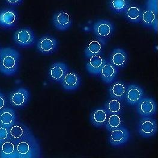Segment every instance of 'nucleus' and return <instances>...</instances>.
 I'll list each match as a JSON object with an SVG mask.
<instances>
[{"mask_svg":"<svg viewBox=\"0 0 158 158\" xmlns=\"http://www.w3.org/2000/svg\"><path fill=\"white\" fill-rule=\"evenodd\" d=\"M21 56L15 49L10 47L1 48L0 72L7 76L16 73Z\"/></svg>","mask_w":158,"mask_h":158,"instance_id":"f257e3e1","label":"nucleus"},{"mask_svg":"<svg viewBox=\"0 0 158 158\" xmlns=\"http://www.w3.org/2000/svg\"><path fill=\"white\" fill-rule=\"evenodd\" d=\"M113 23L108 20L101 19L94 23L93 30L98 39L105 45L114 31Z\"/></svg>","mask_w":158,"mask_h":158,"instance_id":"f03ea898","label":"nucleus"},{"mask_svg":"<svg viewBox=\"0 0 158 158\" xmlns=\"http://www.w3.org/2000/svg\"><path fill=\"white\" fill-rule=\"evenodd\" d=\"M16 45L23 48L31 47L35 43V36L33 31L29 27L18 30L13 36Z\"/></svg>","mask_w":158,"mask_h":158,"instance_id":"7ed1b4c3","label":"nucleus"},{"mask_svg":"<svg viewBox=\"0 0 158 158\" xmlns=\"http://www.w3.org/2000/svg\"><path fill=\"white\" fill-rule=\"evenodd\" d=\"M136 130L138 134L142 137L150 138L156 134L158 124L151 117H143L137 124Z\"/></svg>","mask_w":158,"mask_h":158,"instance_id":"20e7f679","label":"nucleus"},{"mask_svg":"<svg viewBox=\"0 0 158 158\" xmlns=\"http://www.w3.org/2000/svg\"><path fill=\"white\" fill-rule=\"evenodd\" d=\"M18 140L19 142L16 145V150L21 155V157H33L31 155L33 153V151H35L34 148L37 145L34 141L33 136H30L28 131Z\"/></svg>","mask_w":158,"mask_h":158,"instance_id":"39448f33","label":"nucleus"},{"mask_svg":"<svg viewBox=\"0 0 158 158\" xmlns=\"http://www.w3.org/2000/svg\"><path fill=\"white\" fill-rule=\"evenodd\" d=\"M110 132L108 141L111 146L114 147H120L126 144L131 136L128 129L122 126L113 129Z\"/></svg>","mask_w":158,"mask_h":158,"instance_id":"423d86ee","label":"nucleus"},{"mask_svg":"<svg viewBox=\"0 0 158 158\" xmlns=\"http://www.w3.org/2000/svg\"><path fill=\"white\" fill-rule=\"evenodd\" d=\"M19 19V15L15 10L10 8L2 9L0 11V27L10 29L16 27Z\"/></svg>","mask_w":158,"mask_h":158,"instance_id":"0eeeda50","label":"nucleus"},{"mask_svg":"<svg viewBox=\"0 0 158 158\" xmlns=\"http://www.w3.org/2000/svg\"><path fill=\"white\" fill-rule=\"evenodd\" d=\"M136 105L137 113L142 117H152L157 111L156 103L151 98H142Z\"/></svg>","mask_w":158,"mask_h":158,"instance_id":"6e6552de","label":"nucleus"},{"mask_svg":"<svg viewBox=\"0 0 158 158\" xmlns=\"http://www.w3.org/2000/svg\"><path fill=\"white\" fill-rule=\"evenodd\" d=\"M58 48V41L54 37L46 35L40 38L37 44V51L44 55L55 52Z\"/></svg>","mask_w":158,"mask_h":158,"instance_id":"1a4fd4ad","label":"nucleus"},{"mask_svg":"<svg viewBox=\"0 0 158 158\" xmlns=\"http://www.w3.org/2000/svg\"><path fill=\"white\" fill-rule=\"evenodd\" d=\"M30 93L25 88H19L13 91L9 96L11 105L16 108L25 107L30 101Z\"/></svg>","mask_w":158,"mask_h":158,"instance_id":"9d476101","label":"nucleus"},{"mask_svg":"<svg viewBox=\"0 0 158 158\" xmlns=\"http://www.w3.org/2000/svg\"><path fill=\"white\" fill-rule=\"evenodd\" d=\"M69 71L68 66L63 62H56L49 68L48 76L52 82L61 83Z\"/></svg>","mask_w":158,"mask_h":158,"instance_id":"9b49d317","label":"nucleus"},{"mask_svg":"<svg viewBox=\"0 0 158 158\" xmlns=\"http://www.w3.org/2000/svg\"><path fill=\"white\" fill-rule=\"evenodd\" d=\"M143 98L144 92L140 86L136 84H131L126 87L124 98L129 105L135 106Z\"/></svg>","mask_w":158,"mask_h":158,"instance_id":"f8f14e48","label":"nucleus"},{"mask_svg":"<svg viewBox=\"0 0 158 158\" xmlns=\"http://www.w3.org/2000/svg\"><path fill=\"white\" fill-rule=\"evenodd\" d=\"M52 21L55 28L59 31L67 30L72 24L70 16L66 11L63 10L55 13Z\"/></svg>","mask_w":158,"mask_h":158,"instance_id":"ddd939ff","label":"nucleus"},{"mask_svg":"<svg viewBox=\"0 0 158 158\" xmlns=\"http://www.w3.org/2000/svg\"><path fill=\"white\" fill-rule=\"evenodd\" d=\"M118 73V69L114 66L108 60L106 61L100 72V77L105 84H111L116 78Z\"/></svg>","mask_w":158,"mask_h":158,"instance_id":"4468645a","label":"nucleus"},{"mask_svg":"<svg viewBox=\"0 0 158 158\" xmlns=\"http://www.w3.org/2000/svg\"><path fill=\"white\" fill-rule=\"evenodd\" d=\"M81 78L79 75L75 72H68L61 82L63 88L67 91L77 90L80 86Z\"/></svg>","mask_w":158,"mask_h":158,"instance_id":"2eb2a0df","label":"nucleus"},{"mask_svg":"<svg viewBox=\"0 0 158 158\" xmlns=\"http://www.w3.org/2000/svg\"><path fill=\"white\" fill-rule=\"evenodd\" d=\"M113 66L118 68H123L128 61V57L126 52L121 48H115L113 49L110 54L108 60Z\"/></svg>","mask_w":158,"mask_h":158,"instance_id":"dca6fc26","label":"nucleus"},{"mask_svg":"<svg viewBox=\"0 0 158 158\" xmlns=\"http://www.w3.org/2000/svg\"><path fill=\"white\" fill-rule=\"evenodd\" d=\"M106 59L99 55H95L88 58L86 69L89 73L93 75H99L102 66L105 64Z\"/></svg>","mask_w":158,"mask_h":158,"instance_id":"f3484780","label":"nucleus"},{"mask_svg":"<svg viewBox=\"0 0 158 158\" xmlns=\"http://www.w3.org/2000/svg\"><path fill=\"white\" fill-rule=\"evenodd\" d=\"M142 9L137 4H131L123 12L125 19L129 23H139L143 13Z\"/></svg>","mask_w":158,"mask_h":158,"instance_id":"a211bd4d","label":"nucleus"},{"mask_svg":"<svg viewBox=\"0 0 158 158\" xmlns=\"http://www.w3.org/2000/svg\"><path fill=\"white\" fill-rule=\"evenodd\" d=\"M17 120V117L14 110L6 108L0 112V126L9 129Z\"/></svg>","mask_w":158,"mask_h":158,"instance_id":"6ab92c4d","label":"nucleus"},{"mask_svg":"<svg viewBox=\"0 0 158 158\" xmlns=\"http://www.w3.org/2000/svg\"><path fill=\"white\" fill-rule=\"evenodd\" d=\"M108 117V114L104 108H97L91 113L90 120L94 126L101 127L104 126Z\"/></svg>","mask_w":158,"mask_h":158,"instance_id":"aec40b11","label":"nucleus"},{"mask_svg":"<svg viewBox=\"0 0 158 158\" xmlns=\"http://www.w3.org/2000/svg\"><path fill=\"white\" fill-rule=\"evenodd\" d=\"M157 23H158V14L155 11H152L149 9H146L143 10L141 18V23L144 27L148 28H157Z\"/></svg>","mask_w":158,"mask_h":158,"instance_id":"412c9836","label":"nucleus"},{"mask_svg":"<svg viewBox=\"0 0 158 158\" xmlns=\"http://www.w3.org/2000/svg\"><path fill=\"white\" fill-rule=\"evenodd\" d=\"M131 4V0H108V7L114 13L122 14Z\"/></svg>","mask_w":158,"mask_h":158,"instance_id":"4be33fe9","label":"nucleus"},{"mask_svg":"<svg viewBox=\"0 0 158 158\" xmlns=\"http://www.w3.org/2000/svg\"><path fill=\"white\" fill-rule=\"evenodd\" d=\"M126 90V86L122 82H117L114 83L110 89L109 93L110 96L113 99L118 101L123 100Z\"/></svg>","mask_w":158,"mask_h":158,"instance_id":"5701e85b","label":"nucleus"},{"mask_svg":"<svg viewBox=\"0 0 158 158\" xmlns=\"http://www.w3.org/2000/svg\"><path fill=\"white\" fill-rule=\"evenodd\" d=\"M102 51V44L99 40H91L84 50L85 56L88 58L95 55H99Z\"/></svg>","mask_w":158,"mask_h":158,"instance_id":"b1692460","label":"nucleus"},{"mask_svg":"<svg viewBox=\"0 0 158 158\" xmlns=\"http://www.w3.org/2000/svg\"><path fill=\"white\" fill-rule=\"evenodd\" d=\"M104 108L106 110L108 115L118 114L119 115L122 111V105L120 101L115 99L109 100L104 105Z\"/></svg>","mask_w":158,"mask_h":158,"instance_id":"393cba45","label":"nucleus"},{"mask_svg":"<svg viewBox=\"0 0 158 158\" xmlns=\"http://www.w3.org/2000/svg\"><path fill=\"white\" fill-rule=\"evenodd\" d=\"M122 124V120L119 115L111 114L108 117L103 126L107 131H111L113 129L120 126Z\"/></svg>","mask_w":158,"mask_h":158,"instance_id":"a878e982","label":"nucleus"},{"mask_svg":"<svg viewBox=\"0 0 158 158\" xmlns=\"http://www.w3.org/2000/svg\"><path fill=\"white\" fill-rule=\"evenodd\" d=\"M24 127V126H22L19 124H13L9 130L10 135L15 139H20L28 131L25 132Z\"/></svg>","mask_w":158,"mask_h":158,"instance_id":"bb28decb","label":"nucleus"},{"mask_svg":"<svg viewBox=\"0 0 158 158\" xmlns=\"http://www.w3.org/2000/svg\"><path fill=\"white\" fill-rule=\"evenodd\" d=\"M1 150V153L5 156L10 155L15 151V146L11 142L7 141L2 144Z\"/></svg>","mask_w":158,"mask_h":158,"instance_id":"cd10ccee","label":"nucleus"},{"mask_svg":"<svg viewBox=\"0 0 158 158\" xmlns=\"http://www.w3.org/2000/svg\"><path fill=\"white\" fill-rule=\"evenodd\" d=\"M146 9H149L155 11L158 14V0H147Z\"/></svg>","mask_w":158,"mask_h":158,"instance_id":"c85d7f7f","label":"nucleus"},{"mask_svg":"<svg viewBox=\"0 0 158 158\" xmlns=\"http://www.w3.org/2000/svg\"><path fill=\"white\" fill-rule=\"evenodd\" d=\"M9 135V129L4 126H0V144H2Z\"/></svg>","mask_w":158,"mask_h":158,"instance_id":"c756f323","label":"nucleus"},{"mask_svg":"<svg viewBox=\"0 0 158 158\" xmlns=\"http://www.w3.org/2000/svg\"><path fill=\"white\" fill-rule=\"evenodd\" d=\"M7 4L11 7H17L23 4V0H4Z\"/></svg>","mask_w":158,"mask_h":158,"instance_id":"7c9ffc66","label":"nucleus"},{"mask_svg":"<svg viewBox=\"0 0 158 158\" xmlns=\"http://www.w3.org/2000/svg\"><path fill=\"white\" fill-rule=\"evenodd\" d=\"M6 104V99L5 96L0 91V110H1Z\"/></svg>","mask_w":158,"mask_h":158,"instance_id":"2f4dec72","label":"nucleus"},{"mask_svg":"<svg viewBox=\"0 0 158 158\" xmlns=\"http://www.w3.org/2000/svg\"><path fill=\"white\" fill-rule=\"evenodd\" d=\"M0 54H1V48H0Z\"/></svg>","mask_w":158,"mask_h":158,"instance_id":"473e14b6","label":"nucleus"}]
</instances>
